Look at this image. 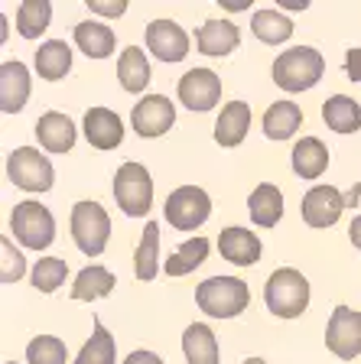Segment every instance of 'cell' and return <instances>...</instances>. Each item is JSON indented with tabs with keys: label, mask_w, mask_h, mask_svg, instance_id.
<instances>
[{
	"label": "cell",
	"mask_w": 361,
	"mask_h": 364,
	"mask_svg": "<svg viewBox=\"0 0 361 364\" xmlns=\"http://www.w3.org/2000/svg\"><path fill=\"white\" fill-rule=\"evenodd\" d=\"M323 72H325V59L313 46H293V49H286V53H280L273 59V82L283 91H290V95L316 88Z\"/></svg>",
	"instance_id": "1"
},
{
	"label": "cell",
	"mask_w": 361,
	"mask_h": 364,
	"mask_svg": "<svg viewBox=\"0 0 361 364\" xmlns=\"http://www.w3.org/2000/svg\"><path fill=\"white\" fill-rule=\"evenodd\" d=\"M196 303L211 318H234L251 306V289L238 277H209L199 283Z\"/></svg>",
	"instance_id": "2"
},
{
	"label": "cell",
	"mask_w": 361,
	"mask_h": 364,
	"mask_svg": "<svg viewBox=\"0 0 361 364\" xmlns=\"http://www.w3.org/2000/svg\"><path fill=\"white\" fill-rule=\"evenodd\" d=\"M263 303L277 318H296L309 306V280L293 267H280L267 277Z\"/></svg>",
	"instance_id": "3"
},
{
	"label": "cell",
	"mask_w": 361,
	"mask_h": 364,
	"mask_svg": "<svg viewBox=\"0 0 361 364\" xmlns=\"http://www.w3.org/2000/svg\"><path fill=\"white\" fill-rule=\"evenodd\" d=\"M114 198H117V208L127 218H143L153 205L150 169L143 163H134V159L117 166V173H114Z\"/></svg>",
	"instance_id": "4"
},
{
	"label": "cell",
	"mask_w": 361,
	"mask_h": 364,
	"mask_svg": "<svg viewBox=\"0 0 361 364\" xmlns=\"http://www.w3.org/2000/svg\"><path fill=\"white\" fill-rule=\"evenodd\" d=\"M68 225H72V241H75V247L82 250L85 257H101L105 254L108 237H111V218L101 208V202H91V198L78 202L72 208V221Z\"/></svg>",
	"instance_id": "5"
},
{
	"label": "cell",
	"mask_w": 361,
	"mask_h": 364,
	"mask_svg": "<svg viewBox=\"0 0 361 364\" xmlns=\"http://www.w3.org/2000/svg\"><path fill=\"white\" fill-rule=\"evenodd\" d=\"M10 231H14V237L23 247L46 250L56 241V218L46 205L30 198V202L14 205V212H10Z\"/></svg>",
	"instance_id": "6"
},
{
	"label": "cell",
	"mask_w": 361,
	"mask_h": 364,
	"mask_svg": "<svg viewBox=\"0 0 361 364\" xmlns=\"http://www.w3.org/2000/svg\"><path fill=\"white\" fill-rule=\"evenodd\" d=\"M7 176L16 189L23 192H49L56 182V169L49 156L36 150V146H16L7 153Z\"/></svg>",
	"instance_id": "7"
},
{
	"label": "cell",
	"mask_w": 361,
	"mask_h": 364,
	"mask_svg": "<svg viewBox=\"0 0 361 364\" xmlns=\"http://www.w3.org/2000/svg\"><path fill=\"white\" fill-rule=\"evenodd\" d=\"M163 215L169 221V228H176V231H196V228H202L209 221L211 198L199 186H179V189L166 196Z\"/></svg>",
	"instance_id": "8"
},
{
	"label": "cell",
	"mask_w": 361,
	"mask_h": 364,
	"mask_svg": "<svg viewBox=\"0 0 361 364\" xmlns=\"http://www.w3.org/2000/svg\"><path fill=\"white\" fill-rule=\"evenodd\" d=\"M325 345L335 358L352 361L361 355V312L352 306H335L325 326Z\"/></svg>",
	"instance_id": "9"
},
{
	"label": "cell",
	"mask_w": 361,
	"mask_h": 364,
	"mask_svg": "<svg viewBox=\"0 0 361 364\" xmlns=\"http://www.w3.org/2000/svg\"><path fill=\"white\" fill-rule=\"evenodd\" d=\"M176 124V107L166 95H143L130 111V127L137 130V136H163L166 130Z\"/></svg>",
	"instance_id": "10"
},
{
	"label": "cell",
	"mask_w": 361,
	"mask_h": 364,
	"mask_svg": "<svg viewBox=\"0 0 361 364\" xmlns=\"http://www.w3.org/2000/svg\"><path fill=\"white\" fill-rule=\"evenodd\" d=\"M348 208L345 196L335 186H313L303 196V221L309 228H332Z\"/></svg>",
	"instance_id": "11"
},
{
	"label": "cell",
	"mask_w": 361,
	"mask_h": 364,
	"mask_svg": "<svg viewBox=\"0 0 361 364\" xmlns=\"http://www.w3.org/2000/svg\"><path fill=\"white\" fill-rule=\"evenodd\" d=\"M221 98V78L211 68H189L179 78V101L189 111H211Z\"/></svg>",
	"instance_id": "12"
},
{
	"label": "cell",
	"mask_w": 361,
	"mask_h": 364,
	"mask_svg": "<svg viewBox=\"0 0 361 364\" xmlns=\"http://www.w3.org/2000/svg\"><path fill=\"white\" fill-rule=\"evenodd\" d=\"M147 49L159 62H182L189 55V33L176 20H153L147 26Z\"/></svg>",
	"instance_id": "13"
},
{
	"label": "cell",
	"mask_w": 361,
	"mask_h": 364,
	"mask_svg": "<svg viewBox=\"0 0 361 364\" xmlns=\"http://www.w3.org/2000/svg\"><path fill=\"white\" fill-rule=\"evenodd\" d=\"M219 250H221V257L228 260V264L234 267H254L257 260H261L263 254V244L261 237L254 235V231H248V228H225L219 235Z\"/></svg>",
	"instance_id": "14"
},
{
	"label": "cell",
	"mask_w": 361,
	"mask_h": 364,
	"mask_svg": "<svg viewBox=\"0 0 361 364\" xmlns=\"http://www.w3.org/2000/svg\"><path fill=\"white\" fill-rule=\"evenodd\" d=\"M82 130H85V140L95 150H114L124 140V121H120L111 107H91L85 114Z\"/></svg>",
	"instance_id": "15"
},
{
	"label": "cell",
	"mask_w": 361,
	"mask_h": 364,
	"mask_svg": "<svg viewBox=\"0 0 361 364\" xmlns=\"http://www.w3.org/2000/svg\"><path fill=\"white\" fill-rule=\"evenodd\" d=\"M241 43V30L231 20H205L196 33V49L202 55H211V59H225L238 49Z\"/></svg>",
	"instance_id": "16"
},
{
	"label": "cell",
	"mask_w": 361,
	"mask_h": 364,
	"mask_svg": "<svg viewBox=\"0 0 361 364\" xmlns=\"http://www.w3.org/2000/svg\"><path fill=\"white\" fill-rule=\"evenodd\" d=\"M30 98V68L23 62H4L0 65V111L20 114Z\"/></svg>",
	"instance_id": "17"
},
{
	"label": "cell",
	"mask_w": 361,
	"mask_h": 364,
	"mask_svg": "<svg viewBox=\"0 0 361 364\" xmlns=\"http://www.w3.org/2000/svg\"><path fill=\"white\" fill-rule=\"evenodd\" d=\"M75 136H78L75 124L62 111H46L36 121V140H39V146L49 153H68L75 146Z\"/></svg>",
	"instance_id": "18"
},
{
	"label": "cell",
	"mask_w": 361,
	"mask_h": 364,
	"mask_svg": "<svg viewBox=\"0 0 361 364\" xmlns=\"http://www.w3.org/2000/svg\"><path fill=\"white\" fill-rule=\"evenodd\" d=\"M251 130V105L244 101H231V105L221 107L219 121H215V144L219 146H241L244 136Z\"/></svg>",
	"instance_id": "19"
},
{
	"label": "cell",
	"mask_w": 361,
	"mask_h": 364,
	"mask_svg": "<svg viewBox=\"0 0 361 364\" xmlns=\"http://www.w3.org/2000/svg\"><path fill=\"white\" fill-rule=\"evenodd\" d=\"M248 215L257 228H273L283 218V192L273 186V182H261L254 186L248 198Z\"/></svg>",
	"instance_id": "20"
},
{
	"label": "cell",
	"mask_w": 361,
	"mask_h": 364,
	"mask_svg": "<svg viewBox=\"0 0 361 364\" xmlns=\"http://www.w3.org/2000/svg\"><path fill=\"white\" fill-rule=\"evenodd\" d=\"M290 156H293V173L309 182L319 179L325 173V166H329V150H325L319 136H300V144L293 146Z\"/></svg>",
	"instance_id": "21"
},
{
	"label": "cell",
	"mask_w": 361,
	"mask_h": 364,
	"mask_svg": "<svg viewBox=\"0 0 361 364\" xmlns=\"http://www.w3.org/2000/svg\"><path fill=\"white\" fill-rule=\"evenodd\" d=\"M75 46L82 49L88 59H108L117 46V36L108 23L101 20H85L75 26Z\"/></svg>",
	"instance_id": "22"
},
{
	"label": "cell",
	"mask_w": 361,
	"mask_h": 364,
	"mask_svg": "<svg viewBox=\"0 0 361 364\" xmlns=\"http://www.w3.org/2000/svg\"><path fill=\"white\" fill-rule=\"evenodd\" d=\"M36 75L46 78V82H59V78L68 75L72 68V49H68L66 39H46L36 49Z\"/></svg>",
	"instance_id": "23"
},
{
	"label": "cell",
	"mask_w": 361,
	"mask_h": 364,
	"mask_svg": "<svg viewBox=\"0 0 361 364\" xmlns=\"http://www.w3.org/2000/svg\"><path fill=\"white\" fill-rule=\"evenodd\" d=\"M182 355L189 364H219V338L205 322H192L182 332Z\"/></svg>",
	"instance_id": "24"
},
{
	"label": "cell",
	"mask_w": 361,
	"mask_h": 364,
	"mask_svg": "<svg viewBox=\"0 0 361 364\" xmlns=\"http://www.w3.org/2000/svg\"><path fill=\"white\" fill-rule=\"evenodd\" d=\"M114 287H117L114 273L108 270V267L91 264V267H85V270L75 277V283H72V299H75V303H91V299H105V296H111V293H114Z\"/></svg>",
	"instance_id": "25"
},
{
	"label": "cell",
	"mask_w": 361,
	"mask_h": 364,
	"mask_svg": "<svg viewBox=\"0 0 361 364\" xmlns=\"http://www.w3.org/2000/svg\"><path fill=\"white\" fill-rule=\"evenodd\" d=\"M117 78H120V88L130 91V95H140L150 85V62H147V53H143L140 46H127L120 53Z\"/></svg>",
	"instance_id": "26"
},
{
	"label": "cell",
	"mask_w": 361,
	"mask_h": 364,
	"mask_svg": "<svg viewBox=\"0 0 361 364\" xmlns=\"http://www.w3.org/2000/svg\"><path fill=\"white\" fill-rule=\"evenodd\" d=\"M303 127V111L293 101H273L263 111V134L271 140H290Z\"/></svg>",
	"instance_id": "27"
},
{
	"label": "cell",
	"mask_w": 361,
	"mask_h": 364,
	"mask_svg": "<svg viewBox=\"0 0 361 364\" xmlns=\"http://www.w3.org/2000/svg\"><path fill=\"white\" fill-rule=\"evenodd\" d=\"M323 121L335 134H358L361 130V105L348 95H332L323 105Z\"/></svg>",
	"instance_id": "28"
},
{
	"label": "cell",
	"mask_w": 361,
	"mask_h": 364,
	"mask_svg": "<svg viewBox=\"0 0 361 364\" xmlns=\"http://www.w3.org/2000/svg\"><path fill=\"white\" fill-rule=\"evenodd\" d=\"M157 273H159V225L157 221H147L143 225V237L134 254V277L143 283H150V280H157Z\"/></svg>",
	"instance_id": "29"
},
{
	"label": "cell",
	"mask_w": 361,
	"mask_h": 364,
	"mask_svg": "<svg viewBox=\"0 0 361 364\" xmlns=\"http://www.w3.org/2000/svg\"><path fill=\"white\" fill-rule=\"evenodd\" d=\"M209 237L196 235V237H189L186 244H179V247L169 254V260L163 264V270L169 273V277H186V273H192L196 267H202L205 260H209Z\"/></svg>",
	"instance_id": "30"
},
{
	"label": "cell",
	"mask_w": 361,
	"mask_h": 364,
	"mask_svg": "<svg viewBox=\"0 0 361 364\" xmlns=\"http://www.w3.org/2000/svg\"><path fill=\"white\" fill-rule=\"evenodd\" d=\"M251 33L267 46H280L293 36V23H290V16H283L273 7L254 10V16H251Z\"/></svg>",
	"instance_id": "31"
},
{
	"label": "cell",
	"mask_w": 361,
	"mask_h": 364,
	"mask_svg": "<svg viewBox=\"0 0 361 364\" xmlns=\"http://www.w3.org/2000/svg\"><path fill=\"white\" fill-rule=\"evenodd\" d=\"M53 20V4L49 0H23L16 7V33L23 39H39L49 30Z\"/></svg>",
	"instance_id": "32"
},
{
	"label": "cell",
	"mask_w": 361,
	"mask_h": 364,
	"mask_svg": "<svg viewBox=\"0 0 361 364\" xmlns=\"http://www.w3.org/2000/svg\"><path fill=\"white\" fill-rule=\"evenodd\" d=\"M114 358H117V348H114L111 332L105 328L101 318H95V326H91V338L82 345L75 364H114Z\"/></svg>",
	"instance_id": "33"
},
{
	"label": "cell",
	"mask_w": 361,
	"mask_h": 364,
	"mask_svg": "<svg viewBox=\"0 0 361 364\" xmlns=\"http://www.w3.org/2000/svg\"><path fill=\"white\" fill-rule=\"evenodd\" d=\"M26 364H68L66 341L56 335H36L26 345Z\"/></svg>",
	"instance_id": "34"
},
{
	"label": "cell",
	"mask_w": 361,
	"mask_h": 364,
	"mask_svg": "<svg viewBox=\"0 0 361 364\" xmlns=\"http://www.w3.org/2000/svg\"><path fill=\"white\" fill-rule=\"evenodd\" d=\"M66 277H68V264L62 257H43L33 267V287L39 293H56L66 283Z\"/></svg>",
	"instance_id": "35"
},
{
	"label": "cell",
	"mask_w": 361,
	"mask_h": 364,
	"mask_svg": "<svg viewBox=\"0 0 361 364\" xmlns=\"http://www.w3.org/2000/svg\"><path fill=\"white\" fill-rule=\"evenodd\" d=\"M0 254H4L0 280H4V283H16L23 273H26V260H23V254L14 247V241H10V237H0Z\"/></svg>",
	"instance_id": "36"
},
{
	"label": "cell",
	"mask_w": 361,
	"mask_h": 364,
	"mask_svg": "<svg viewBox=\"0 0 361 364\" xmlns=\"http://www.w3.org/2000/svg\"><path fill=\"white\" fill-rule=\"evenodd\" d=\"M88 10L98 16H124L127 14V4L124 0H114V4H105V0H88Z\"/></svg>",
	"instance_id": "37"
},
{
	"label": "cell",
	"mask_w": 361,
	"mask_h": 364,
	"mask_svg": "<svg viewBox=\"0 0 361 364\" xmlns=\"http://www.w3.org/2000/svg\"><path fill=\"white\" fill-rule=\"evenodd\" d=\"M345 75L352 78V82H361V46L345 53Z\"/></svg>",
	"instance_id": "38"
},
{
	"label": "cell",
	"mask_w": 361,
	"mask_h": 364,
	"mask_svg": "<svg viewBox=\"0 0 361 364\" xmlns=\"http://www.w3.org/2000/svg\"><path fill=\"white\" fill-rule=\"evenodd\" d=\"M124 364H163V358H159L157 351L140 348V351H130V355L124 358Z\"/></svg>",
	"instance_id": "39"
},
{
	"label": "cell",
	"mask_w": 361,
	"mask_h": 364,
	"mask_svg": "<svg viewBox=\"0 0 361 364\" xmlns=\"http://www.w3.org/2000/svg\"><path fill=\"white\" fill-rule=\"evenodd\" d=\"M348 237H352V244L361 250V215L352 221V228H348Z\"/></svg>",
	"instance_id": "40"
},
{
	"label": "cell",
	"mask_w": 361,
	"mask_h": 364,
	"mask_svg": "<svg viewBox=\"0 0 361 364\" xmlns=\"http://www.w3.org/2000/svg\"><path fill=\"white\" fill-rule=\"evenodd\" d=\"M280 7H286V10H306L309 0H280Z\"/></svg>",
	"instance_id": "41"
},
{
	"label": "cell",
	"mask_w": 361,
	"mask_h": 364,
	"mask_svg": "<svg viewBox=\"0 0 361 364\" xmlns=\"http://www.w3.org/2000/svg\"><path fill=\"white\" fill-rule=\"evenodd\" d=\"M358 192H361L358 186H352V192H348V196H345V202L352 205V208H355V205H358Z\"/></svg>",
	"instance_id": "42"
},
{
	"label": "cell",
	"mask_w": 361,
	"mask_h": 364,
	"mask_svg": "<svg viewBox=\"0 0 361 364\" xmlns=\"http://www.w3.org/2000/svg\"><path fill=\"white\" fill-rule=\"evenodd\" d=\"M244 364H263V358H248Z\"/></svg>",
	"instance_id": "43"
},
{
	"label": "cell",
	"mask_w": 361,
	"mask_h": 364,
	"mask_svg": "<svg viewBox=\"0 0 361 364\" xmlns=\"http://www.w3.org/2000/svg\"><path fill=\"white\" fill-rule=\"evenodd\" d=\"M4 364H16V361H4Z\"/></svg>",
	"instance_id": "44"
}]
</instances>
